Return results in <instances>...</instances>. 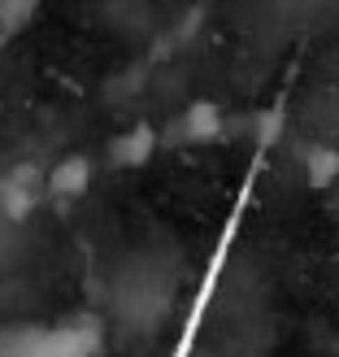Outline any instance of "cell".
I'll use <instances>...</instances> for the list:
<instances>
[{
  "label": "cell",
  "instance_id": "obj_1",
  "mask_svg": "<svg viewBox=\"0 0 339 357\" xmlns=\"http://www.w3.org/2000/svg\"><path fill=\"white\" fill-rule=\"evenodd\" d=\"M96 349H100L96 318H65V323L0 331V357H92Z\"/></svg>",
  "mask_w": 339,
  "mask_h": 357
},
{
  "label": "cell",
  "instance_id": "obj_4",
  "mask_svg": "<svg viewBox=\"0 0 339 357\" xmlns=\"http://www.w3.org/2000/svg\"><path fill=\"white\" fill-rule=\"evenodd\" d=\"M87 188H92V157H83V153L61 157L44 178V192L61 196V201H74V196H83Z\"/></svg>",
  "mask_w": 339,
  "mask_h": 357
},
{
  "label": "cell",
  "instance_id": "obj_8",
  "mask_svg": "<svg viewBox=\"0 0 339 357\" xmlns=\"http://www.w3.org/2000/svg\"><path fill=\"white\" fill-rule=\"evenodd\" d=\"M278 135H283V114H278V109L261 114V118H257V139H261V144H274Z\"/></svg>",
  "mask_w": 339,
  "mask_h": 357
},
{
  "label": "cell",
  "instance_id": "obj_5",
  "mask_svg": "<svg viewBox=\"0 0 339 357\" xmlns=\"http://www.w3.org/2000/svg\"><path fill=\"white\" fill-rule=\"evenodd\" d=\"M40 174H35L31 166H17L13 174L0 178V209H5L9 222H22L26 213L35 209V196H40Z\"/></svg>",
  "mask_w": 339,
  "mask_h": 357
},
{
  "label": "cell",
  "instance_id": "obj_6",
  "mask_svg": "<svg viewBox=\"0 0 339 357\" xmlns=\"http://www.w3.org/2000/svg\"><path fill=\"white\" fill-rule=\"evenodd\" d=\"M296 166L305 174L309 188H331L339 178V149L331 144H300L296 149Z\"/></svg>",
  "mask_w": 339,
  "mask_h": 357
},
{
  "label": "cell",
  "instance_id": "obj_3",
  "mask_svg": "<svg viewBox=\"0 0 339 357\" xmlns=\"http://www.w3.org/2000/svg\"><path fill=\"white\" fill-rule=\"evenodd\" d=\"M157 144H161V135H157L148 122H135L131 131H122L113 144H109V162L118 170H135V166H148Z\"/></svg>",
  "mask_w": 339,
  "mask_h": 357
},
{
  "label": "cell",
  "instance_id": "obj_2",
  "mask_svg": "<svg viewBox=\"0 0 339 357\" xmlns=\"http://www.w3.org/2000/svg\"><path fill=\"white\" fill-rule=\"evenodd\" d=\"M222 127H226V118H222L218 105L196 100V105H187V109L174 118V127H166V144H187V149H196V144L218 139Z\"/></svg>",
  "mask_w": 339,
  "mask_h": 357
},
{
  "label": "cell",
  "instance_id": "obj_7",
  "mask_svg": "<svg viewBox=\"0 0 339 357\" xmlns=\"http://www.w3.org/2000/svg\"><path fill=\"white\" fill-rule=\"evenodd\" d=\"M35 13H40V0H0V35L13 40V35H22Z\"/></svg>",
  "mask_w": 339,
  "mask_h": 357
}]
</instances>
